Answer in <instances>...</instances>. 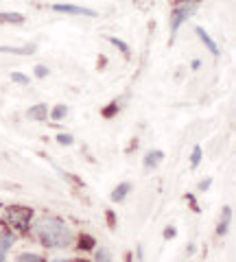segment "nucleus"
I'll return each instance as SVG.
<instances>
[{"label": "nucleus", "mask_w": 236, "mask_h": 262, "mask_svg": "<svg viewBox=\"0 0 236 262\" xmlns=\"http://www.w3.org/2000/svg\"><path fill=\"white\" fill-rule=\"evenodd\" d=\"M33 234L46 247H70L72 232L70 227L57 216H39L33 221Z\"/></svg>", "instance_id": "obj_1"}, {"label": "nucleus", "mask_w": 236, "mask_h": 262, "mask_svg": "<svg viewBox=\"0 0 236 262\" xmlns=\"http://www.w3.org/2000/svg\"><path fill=\"white\" fill-rule=\"evenodd\" d=\"M31 216H33V214H31L29 208H9V210H7V221H9L13 227H18V229L27 227Z\"/></svg>", "instance_id": "obj_2"}, {"label": "nucleus", "mask_w": 236, "mask_h": 262, "mask_svg": "<svg viewBox=\"0 0 236 262\" xmlns=\"http://www.w3.org/2000/svg\"><path fill=\"white\" fill-rule=\"evenodd\" d=\"M195 11V5H180L173 9V20H170V31H177L182 27V22H186V18H190Z\"/></svg>", "instance_id": "obj_3"}, {"label": "nucleus", "mask_w": 236, "mask_h": 262, "mask_svg": "<svg viewBox=\"0 0 236 262\" xmlns=\"http://www.w3.org/2000/svg\"><path fill=\"white\" fill-rule=\"evenodd\" d=\"M53 11L68 13V15H88V18H96L94 9H88V7H77V5H53Z\"/></svg>", "instance_id": "obj_4"}, {"label": "nucleus", "mask_w": 236, "mask_h": 262, "mask_svg": "<svg viewBox=\"0 0 236 262\" xmlns=\"http://www.w3.org/2000/svg\"><path fill=\"white\" fill-rule=\"evenodd\" d=\"M11 245H13V236L7 232H0V262H5L7 251L11 249Z\"/></svg>", "instance_id": "obj_5"}, {"label": "nucleus", "mask_w": 236, "mask_h": 262, "mask_svg": "<svg viewBox=\"0 0 236 262\" xmlns=\"http://www.w3.org/2000/svg\"><path fill=\"white\" fill-rule=\"evenodd\" d=\"M197 35H199V39H201V42H203V44H206V46L210 48V53H212V55L217 57V55H219V46H217V44L212 42V37H210L208 33L203 31L201 27H197Z\"/></svg>", "instance_id": "obj_6"}, {"label": "nucleus", "mask_w": 236, "mask_h": 262, "mask_svg": "<svg viewBox=\"0 0 236 262\" xmlns=\"http://www.w3.org/2000/svg\"><path fill=\"white\" fill-rule=\"evenodd\" d=\"M162 158H164V153H162V151H149V153H146V158H144V166L146 168L158 166V164L162 162Z\"/></svg>", "instance_id": "obj_7"}, {"label": "nucleus", "mask_w": 236, "mask_h": 262, "mask_svg": "<svg viewBox=\"0 0 236 262\" xmlns=\"http://www.w3.org/2000/svg\"><path fill=\"white\" fill-rule=\"evenodd\" d=\"M129 190H132V184H127V182L116 186V188H114V192H112V201H123Z\"/></svg>", "instance_id": "obj_8"}, {"label": "nucleus", "mask_w": 236, "mask_h": 262, "mask_svg": "<svg viewBox=\"0 0 236 262\" xmlns=\"http://www.w3.org/2000/svg\"><path fill=\"white\" fill-rule=\"evenodd\" d=\"M46 105H35V107H31L29 110V118H33V120H46Z\"/></svg>", "instance_id": "obj_9"}, {"label": "nucleus", "mask_w": 236, "mask_h": 262, "mask_svg": "<svg viewBox=\"0 0 236 262\" xmlns=\"http://www.w3.org/2000/svg\"><path fill=\"white\" fill-rule=\"evenodd\" d=\"M0 53H15V55H31V53H35V46H22V48H11V46H0Z\"/></svg>", "instance_id": "obj_10"}, {"label": "nucleus", "mask_w": 236, "mask_h": 262, "mask_svg": "<svg viewBox=\"0 0 236 262\" xmlns=\"http://www.w3.org/2000/svg\"><path fill=\"white\" fill-rule=\"evenodd\" d=\"M24 20L22 13H0V22H9V24H20Z\"/></svg>", "instance_id": "obj_11"}, {"label": "nucleus", "mask_w": 236, "mask_h": 262, "mask_svg": "<svg viewBox=\"0 0 236 262\" xmlns=\"http://www.w3.org/2000/svg\"><path fill=\"white\" fill-rule=\"evenodd\" d=\"M230 214H232V210H230V208H225V212H223V221H221V225H219V229H217V232L221 234V236L227 232V223H230Z\"/></svg>", "instance_id": "obj_12"}, {"label": "nucleus", "mask_w": 236, "mask_h": 262, "mask_svg": "<svg viewBox=\"0 0 236 262\" xmlns=\"http://www.w3.org/2000/svg\"><path fill=\"white\" fill-rule=\"evenodd\" d=\"M66 114H68V107H66V105H59V107L53 110L51 116H53V120H61L63 116H66Z\"/></svg>", "instance_id": "obj_13"}, {"label": "nucleus", "mask_w": 236, "mask_h": 262, "mask_svg": "<svg viewBox=\"0 0 236 262\" xmlns=\"http://www.w3.org/2000/svg\"><path fill=\"white\" fill-rule=\"evenodd\" d=\"M199 162H201V146H195V149H192V158H190V166L197 168Z\"/></svg>", "instance_id": "obj_14"}, {"label": "nucleus", "mask_w": 236, "mask_h": 262, "mask_svg": "<svg viewBox=\"0 0 236 262\" xmlns=\"http://www.w3.org/2000/svg\"><path fill=\"white\" fill-rule=\"evenodd\" d=\"M18 262H44V258L35 256V253H20Z\"/></svg>", "instance_id": "obj_15"}, {"label": "nucleus", "mask_w": 236, "mask_h": 262, "mask_svg": "<svg viewBox=\"0 0 236 262\" xmlns=\"http://www.w3.org/2000/svg\"><path fill=\"white\" fill-rule=\"evenodd\" d=\"M96 262H112L110 249H99V251H96Z\"/></svg>", "instance_id": "obj_16"}, {"label": "nucleus", "mask_w": 236, "mask_h": 262, "mask_svg": "<svg viewBox=\"0 0 236 262\" xmlns=\"http://www.w3.org/2000/svg\"><path fill=\"white\" fill-rule=\"evenodd\" d=\"M110 39V44H114V46H116V48H120V51H123L125 55H129V46L125 44V42H120V39L118 37H108Z\"/></svg>", "instance_id": "obj_17"}, {"label": "nucleus", "mask_w": 236, "mask_h": 262, "mask_svg": "<svg viewBox=\"0 0 236 262\" xmlns=\"http://www.w3.org/2000/svg\"><path fill=\"white\" fill-rule=\"evenodd\" d=\"M11 79L15 81V83H22V85H27V83H29V77H27V75H22V72H13Z\"/></svg>", "instance_id": "obj_18"}, {"label": "nucleus", "mask_w": 236, "mask_h": 262, "mask_svg": "<svg viewBox=\"0 0 236 262\" xmlns=\"http://www.w3.org/2000/svg\"><path fill=\"white\" fill-rule=\"evenodd\" d=\"M57 142L59 144H72V136L70 134H61V136H57Z\"/></svg>", "instance_id": "obj_19"}, {"label": "nucleus", "mask_w": 236, "mask_h": 262, "mask_svg": "<svg viewBox=\"0 0 236 262\" xmlns=\"http://www.w3.org/2000/svg\"><path fill=\"white\" fill-rule=\"evenodd\" d=\"M35 75H37L39 79L48 77V68H46V66H37V68H35Z\"/></svg>", "instance_id": "obj_20"}, {"label": "nucleus", "mask_w": 236, "mask_h": 262, "mask_svg": "<svg viewBox=\"0 0 236 262\" xmlns=\"http://www.w3.org/2000/svg\"><path fill=\"white\" fill-rule=\"evenodd\" d=\"M210 184H212V182H210V179H206V182H201V184H199V190H206V188H208Z\"/></svg>", "instance_id": "obj_21"}, {"label": "nucleus", "mask_w": 236, "mask_h": 262, "mask_svg": "<svg viewBox=\"0 0 236 262\" xmlns=\"http://www.w3.org/2000/svg\"><path fill=\"white\" fill-rule=\"evenodd\" d=\"M164 236H166V238H170V236H175V229H166Z\"/></svg>", "instance_id": "obj_22"}, {"label": "nucleus", "mask_w": 236, "mask_h": 262, "mask_svg": "<svg viewBox=\"0 0 236 262\" xmlns=\"http://www.w3.org/2000/svg\"><path fill=\"white\" fill-rule=\"evenodd\" d=\"M61 262H81V260H61Z\"/></svg>", "instance_id": "obj_23"}]
</instances>
